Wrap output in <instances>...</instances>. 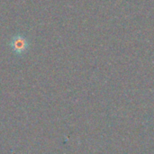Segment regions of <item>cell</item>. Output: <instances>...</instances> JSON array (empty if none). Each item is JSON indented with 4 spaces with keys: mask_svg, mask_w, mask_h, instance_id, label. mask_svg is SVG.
I'll return each mask as SVG.
<instances>
[{
    "mask_svg": "<svg viewBox=\"0 0 154 154\" xmlns=\"http://www.w3.org/2000/svg\"><path fill=\"white\" fill-rule=\"evenodd\" d=\"M9 45L15 54L21 55L27 51V49L29 47V42H28V40L24 36L14 35L11 39Z\"/></svg>",
    "mask_w": 154,
    "mask_h": 154,
    "instance_id": "6da1fadb",
    "label": "cell"
}]
</instances>
